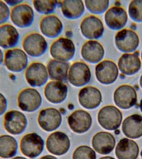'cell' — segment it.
<instances>
[{"label": "cell", "mask_w": 142, "mask_h": 159, "mask_svg": "<svg viewBox=\"0 0 142 159\" xmlns=\"http://www.w3.org/2000/svg\"><path fill=\"white\" fill-rule=\"evenodd\" d=\"M75 46L68 37H60L52 42L50 47V54L53 59L68 62L74 57Z\"/></svg>", "instance_id": "1"}, {"label": "cell", "mask_w": 142, "mask_h": 159, "mask_svg": "<svg viewBox=\"0 0 142 159\" xmlns=\"http://www.w3.org/2000/svg\"><path fill=\"white\" fill-rule=\"evenodd\" d=\"M3 63L10 71L20 73L28 65V56L23 49L18 47L6 49L4 52Z\"/></svg>", "instance_id": "2"}, {"label": "cell", "mask_w": 142, "mask_h": 159, "mask_svg": "<svg viewBox=\"0 0 142 159\" xmlns=\"http://www.w3.org/2000/svg\"><path fill=\"white\" fill-rule=\"evenodd\" d=\"M22 46L27 55L32 57H39L44 54L48 48V43L41 34L30 32L22 39Z\"/></svg>", "instance_id": "3"}, {"label": "cell", "mask_w": 142, "mask_h": 159, "mask_svg": "<svg viewBox=\"0 0 142 159\" xmlns=\"http://www.w3.org/2000/svg\"><path fill=\"white\" fill-rule=\"evenodd\" d=\"M34 18L33 8L24 1L10 8V20L13 25L19 28L30 27L33 24Z\"/></svg>", "instance_id": "4"}, {"label": "cell", "mask_w": 142, "mask_h": 159, "mask_svg": "<svg viewBox=\"0 0 142 159\" xmlns=\"http://www.w3.org/2000/svg\"><path fill=\"white\" fill-rule=\"evenodd\" d=\"M123 119L121 111L113 105L103 107L98 114V121L103 129L109 130H116L120 126Z\"/></svg>", "instance_id": "5"}, {"label": "cell", "mask_w": 142, "mask_h": 159, "mask_svg": "<svg viewBox=\"0 0 142 159\" xmlns=\"http://www.w3.org/2000/svg\"><path fill=\"white\" fill-rule=\"evenodd\" d=\"M44 141L38 134L31 133L24 135L20 142V149L24 155L30 158L39 156L43 151Z\"/></svg>", "instance_id": "6"}, {"label": "cell", "mask_w": 142, "mask_h": 159, "mask_svg": "<svg viewBox=\"0 0 142 159\" xmlns=\"http://www.w3.org/2000/svg\"><path fill=\"white\" fill-rule=\"evenodd\" d=\"M24 74L26 81L32 87L44 85L49 77L47 66L39 61H33L29 64Z\"/></svg>", "instance_id": "7"}, {"label": "cell", "mask_w": 142, "mask_h": 159, "mask_svg": "<svg viewBox=\"0 0 142 159\" xmlns=\"http://www.w3.org/2000/svg\"><path fill=\"white\" fill-rule=\"evenodd\" d=\"M42 98L37 89L27 88L22 89L17 97L18 106L22 111L32 112L40 107Z\"/></svg>", "instance_id": "8"}, {"label": "cell", "mask_w": 142, "mask_h": 159, "mask_svg": "<svg viewBox=\"0 0 142 159\" xmlns=\"http://www.w3.org/2000/svg\"><path fill=\"white\" fill-rule=\"evenodd\" d=\"M80 29L82 35L88 40L99 39L104 32V25L102 20L93 15H88L82 19Z\"/></svg>", "instance_id": "9"}, {"label": "cell", "mask_w": 142, "mask_h": 159, "mask_svg": "<svg viewBox=\"0 0 142 159\" xmlns=\"http://www.w3.org/2000/svg\"><path fill=\"white\" fill-rule=\"evenodd\" d=\"M115 43L117 48L121 52L131 53L135 51L139 46V36L133 30L123 29L116 34Z\"/></svg>", "instance_id": "10"}, {"label": "cell", "mask_w": 142, "mask_h": 159, "mask_svg": "<svg viewBox=\"0 0 142 159\" xmlns=\"http://www.w3.org/2000/svg\"><path fill=\"white\" fill-rule=\"evenodd\" d=\"M27 120L26 115L19 111L11 110L5 113L3 126L6 131L12 135H19L26 130Z\"/></svg>", "instance_id": "11"}, {"label": "cell", "mask_w": 142, "mask_h": 159, "mask_svg": "<svg viewBox=\"0 0 142 159\" xmlns=\"http://www.w3.org/2000/svg\"><path fill=\"white\" fill-rule=\"evenodd\" d=\"M91 77L90 68L85 62L77 61L70 66L67 79L72 85L76 87L83 86L89 83Z\"/></svg>", "instance_id": "12"}, {"label": "cell", "mask_w": 142, "mask_h": 159, "mask_svg": "<svg viewBox=\"0 0 142 159\" xmlns=\"http://www.w3.org/2000/svg\"><path fill=\"white\" fill-rule=\"evenodd\" d=\"M96 78L103 84L114 83L119 75V69L115 62L109 59H105L97 63L95 68Z\"/></svg>", "instance_id": "13"}, {"label": "cell", "mask_w": 142, "mask_h": 159, "mask_svg": "<svg viewBox=\"0 0 142 159\" xmlns=\"http://www.w3.org/2000/svg\"><path fill=\"white\" fill-rule=\"evenodd\" d=\"M113 99L116 105L121 109H130L137 102V92L131 85L122 84L115 91Z\"/></svg>", "instance_id": "14"}, {"label": "cell", "mask_w": 142, "mask_h": 159, "mask_svg": "<svg viewBox=\"0 0 142 159\" xmlns=\"http://www.w3.org/2000/svg\"><path fill=\"white\" fill-rule=\"evenodd\" d=\"M104 20L107 27L113 30H120L127 24L128 16L123 7L114 6L105 12Z\"/></svg>", "instance_id": "15"}, {"label": "cell", "mask_w": 142, "mask_h": 159, "mask_svg": "<svg viewBox=\"0 0 142 159\" xmlns=\"http://www.w3.org/2000/svg\"><path fill=\"white\" fill-rule=\"evenodd\" d=\"M46 145L47 150L51 154L60 156L69 150L70 141L69 137L64 133L56 131L49 135Z\"/></svg>", "instance_id": "16"}, {"label": "cell", "mask_w": 142, "mask_h": 159, "mask_svg": "<svg viewBox=\"0 0 142 159\" xmlns=\"http://www.w3.org/2000/svg\"><path fill=\"white\" fill-rule=\"evenodd\" d=\"M82 58L92 64H97L102 61L105 55L103 45L96 40H88L82 45L81 49Z\"/></svg>", "instance_id": "17"}, {"label": "cell", "mask_w": 142, "mask_h": 159, "mask_svg": "<svg viewBox=\"0 0 142 159\" xmlns=\"http://www.w3.org/2000/svg\"><path fill=\"white\" fill-rule=\"evenodd\" d=\"M37 121L43 130L47 132L54 131L58 129L62 121L60 112L54 108L42 109L39 114Z\"/></svg>", "instance_id": "18"}, {"label": "cell", "mask_w": 142, "mask_h": 159, "mask_svg": "<svg viewBox=\"0 0 142 159\" xmlns=\"http://www.w3.org/2000/svg\"><path fill=\"white\" fill-rule=\"evenodd\" d=\"M68 123L72 131L77 134H83L90 129L92 123V116L86 111H75L69 116Z\"/></svg>", "instance_id": "19"}, {"label": "cell", "mask_w": 142, "mask_h": 159, "mask_svg": "<svg viewBox=\"0 0 142 159\" xmlns=\"http://www.w3.org/2000/svg\"><path fill=\"white\" fill-rule=\"evenodd\" d=\"M39 27L42 34L49 38L59 37L63 29V24L60 19L52 14L44 16L40 21Z\"/></svg>", "instance_id": "20"}, {"label": "cell", "mask_w": 142, "mask_h": 159, "mask_svg": "<svg viewBox=\"0 0 142 159\" xmlns=\"http://www.w3.org/2000/svg\"><path fill=\"white\" fill-rule=\"evenodd\" d=\"M78 101L83 107L88 109H95L102 102V93L98 88L93 86L83 87L78 94Z\"/></svg>", "instance_id": "21"}, {"label": "cell", "mask_w": 142, "mask_h": 159, "mask_svg": "<svg viewBox=\"0 0 142 159\" xmlns=\"http://www.w3.org/2000/svg\"><path fill=\"white\" fill-rule=\"evenodd\" d=\"M68 88L63 82L51 80L47 83L44 88L46 99L51 103L59 104L67 98Z\"/></svg>", "instance_id": "22"}, {"label": "cell", "mask_w": 142, "mask_h": 159, "mask_svg": "<svg viewBox=\"0 0 142 159\" xmlns=\"http://www.w3.org/2000/svg\"><path fill=\"white\" fill-rule=\"evenodd\" d=\"M141 61L136 53H125L118 59V67L121 73L126 75H132L140 70Z\"/></svg>", "instance_id": "23"}, {"label": "cell", "mask_w": 142, "mask_h": 159, "mask_svg": "<svg viewBox=\"0 0 142 159\" xmlns=\"http://www.w3.org/2000/svg\"><path fill=\"white\" fill-rule=\"evenodd\" d=\"M115 145V138L108 132H99L92 139V145L93 149L102 155L110 153L114 149Z\"/></svg>", "instance_id": "24"}, {"label": "cell", "mask_w": 142, "mask_h": 159, "mask_svg": "<svg viewBox=\"0 0 142 159\" xmlns=\"http://www.w3.org/2000/svg\"><path fill=\"white\" fill-rule=\"evenodd\" d=\"M20 38V34L13 25L8 22L0 25V47L6 50L14 48Z\"/></svg>", "instance_id": "25"}, {"label": "cell", "mask_w": 142, "mask_h": 159, "mask_svg": "<svg viewBox=\"0 0 142 159\" xmlns=\"http://www.w3.org/2000/svg\"><path fill=\"white\" fill-rule=\"evenodd\" d=\"M122 131L127 137L136 139L142 136V116L133 114L127 117L123 120Z\"/></svg>", "instance_id": "26"}, {"label": "cell", "mask_w": 142, "mask_h": 159, "mask_svg": "<svg viewBox=\"0 0 142 159\" xmlns=\"http://www.w3.org/2000/svg\"><path fill=\"white\" fill-rule=\"evenodd\" d=\"M139 147L136 142L123 138L120 140L115 150L118 159H137L139 155Z\"/></svg>", "instance_id": "27"}, {"label": "cell", "mask_w": 142, "mask_h": 159, "mask_svg": "<svg viewBox=\"0 0 142 159\" xmlns=\"http://www.w3.org/2000/svg\"><path fill=\"white\" fill-rule=\"evenodd\" d=\"M61 12L67 19L73 20L79 18L85 12L84 2L81 0H64L60 1Z\"/></svg>", "instance_id": "28"}, {"label": "cell", "mask_w": 142, "mask_h": 159, "mask_svg": "<svg viewBox=\"0 0 142 159\" xmlns=\"http://www.w3.org/2000/svg\"><path fill=\"white\" fill-rule=\"evenodd\" d=\"M70 66V64L68 62L51 59L47 66L50 79L62 82L67 80Z\"/></svg>", "instance_id": "29"}, {"label": "cell", "mask_w": 142, "mask_h": 159, "mask_svg": "<svg viewBox=\"0 0 142 159\" xmlns=\"http://www.w3.org/2000/svg\"><path fill=\"white\" fill-rule=\"evenodd\" d=\"M18 143L12 135H0V157L3 159L12 158L17 154Z\"/></svg>", "instance_id": "30"}, {"label": "cell", "mask_w": 142, "mask_h": 159, "mask_svg": "<svg viewBox=\"0 0 142 159\" xmlns=\"http://www.w3.org/2000/svg\"><path fill=\"white\" fill-rule=\"evenodd\" d=\"M58 1L41 0L33 1L34 7L37 12L45 16L53 14L58 6Z\"/></svg>", "instance_id": "31"}, {"label": "cell", "mask_w": 142, "mask_h": 159, "mask_svg": "<svg viewBox=\"0 0 142 159\" xmlns=\"http://www.w3.org/2000/svg\"><path fill=\"white\" fill-rule=\"evenodd\" d=\"M84 5L89 12L96 16L107 11L109 8L110 1L108 0H86L84 1Z\"/></svg>", "instance_id": "32"}, {"label": "cell", "mask_w": 142, "mask_h": 159, "mask_svg": "<svg viewBox=\"0 0 142 159\" xmlns=\"http://www.w3.org/2000/svg\"><path fill=\"white\" fill-rule=\"evenodd\" d=\"M128 14L133 21L142 22V0H133L128 6Z\"/></svg>", "instance_id": "33"}, {"label": "cell", "mask_w": 142, "mask_h": 159, "mask_svg": "<svg viewBox=\"0 0 142 159\" xmlns=\"http://www.w3.org/2000/svg\"><path fill=\"white\" fill-rule=\"evenodd\" d=\"M95 152L87 145H81L73 152L72 159H96Z\"/></svg>", "instance_id": "34"}, {"label": "cell", "mask_w": 142, "mask_h": 159, "mask_svg": "<svg viewBox=\"0 0 142 159\" xmlns=\"http://www.w3.org/2000/svg\"><path fill=\"white\" fill-rule=\"evenodd\" d=\"M10 8L5 2L0 0V25L7 22L10 18Z\"/></svg>", "instance_id": "35"}, {"label": "cell", "mask_w": 142, "mask_h": 159, "mask_svg": "<svg viewBox=\"0 0 142 159\" xmlns=\"http://www.w3.org/2000/svg\"><path fill=\"white\" fill-rule=\"evenodd\" d=\"M7 107V99L6 97L0 92V116L6 113Z\"/></svg>", "instance_id": "36"}, {"label": "cell", "mask_w": 142, "mask_h": 159, "mask_svg": "<svg viewBox=\"0 0 142 159\" xmlns=\"http://www.w3.org/2000/svg\"><path fill=\"white\" fill-rule=\"evenodd\" d=\"M9 6L11 7H14L22 3L23 2V1H20V0H9V1H4Z\"/></svg>", "instance_id": "37"}, {"label": "cell", "mask_w": 142, "mask_h": 159, "mask_svg": "<svg viewBox=\"0 0 142 159\" xmlns=\"http://www.w3.org/2000/svg\"><path fill=\"white\" fill-rule=\"evenodd\" d=\"M40 159H57V158L55 157L54 156H52L51 155H45L41 157Z\"/></svg>", "instance_id": "38"}, {"label": "cell", "mask_w": 142, "mask_h": 159, "mask_svg": "<svg viewBox=\"0 0 142 159\" xmlns=\"http://www.w3.org/2000/svg\"><path fill=\"white\" fill-rule=\"evenodd\" d=\"M4 53L2 50L0 48V66L3 62Z\"/></svg>", "instance_id": "39"}, {"label": "cell", "mask_w": 142, "mask_h": 159, "mask_svg": "<svg viewBox=\"0 0 142 159\" xmlns=\"http://www.w3.org/2000/svg\"><path fill=\"white\" fill-rule=\"evenodd\" d=\"M11 159H27L26 157L22 156H16L12 158Z\"/></svg>", "instance_id": "40"}, {"label": "cell", "mask_w": 142, "mask_h": 159, "mask_svg": "<svg viewBox=\"0 0 142 159\" xmlns=\"http://www.w3.org/2000/svg\"><path fill=\"white\" fill-rule=\"evenodd\" d=\"M99 159H115L114 158L110 156L103 157Z\"/></svg>", "instance_id": "41"}, {"label": "cell", "mask_w": 142, "mask_h": 159, "mask_svg": "<svg viewBox=\"0 0 142 159\" xmlns=\"http://www.w3.org/2000/svg\"><path fill=\"white\" fill-rule=\"evenodd\" d=\"M140 86L142 88V74L141 75L140 79Z\"/></svg>", "instance_id": "42"}, {"label": "cell", "mask_w": 142, "mask_h": 159, "mask_svg": "<svg viewBox=\"0 0 142 159\" xmlns=\"http://www.w3.org/2000/svg\"><path fill=\"white\" fill-rule=\"evenodd\" d=\"M140 108L142 112V99L140 101Z\"/></svg>", "instance_id": "43"}, {"label": "cell", "mask_w": 142, "mask_h": 159, "mask_svg": "<svg viewBox=\"0 0 142 159\" xmlns=\"http://www.w3.org/2000/svg\"><path fill=\"white\" fill-rule=\"evenodd\" d=\"M140 155H141V158H142V150L141 152Z\"/></svg>", "instance_id": "44"}, {"label": "cell", "mask_w": 142, "mask_h": 159, "mask_svg": "<svg viewBox=\"0 0 142 159\" xmlns=\"http://www.w3.org/2000/svg\"><path fill=\"white\" fill-rule=\"evenodd\" d=\"M141 59L142 61V50L141 51Z\"/></svg>", "instance_id": "45"}]
</instances>
